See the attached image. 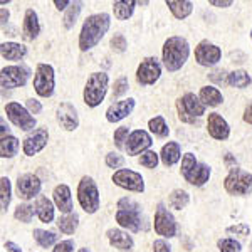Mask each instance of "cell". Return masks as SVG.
<instances>
[{"instance_id": "obj_1", "label": "cell", "mask_w": 252, "mask_h": 252, "mask_svg": "<svg viewBox=\"0 0 252 252\" xmlns=\"http://www.w3.org/2000/svg\"><path fill=\"white\" fill-rule=\"evenodd\" d=\"M111 27V17L106 12H97L91 14L84 20L79 32V49L83 52L91 51L101 42V39L106 35V32Z\"/></svg>"}, {"instance_id": "obj_2", "label": "cell", "mask_w": 252, "mask_h": 252, "mask_svg": "<svg viewBox=\"0 0 252 252\" xmlns=\"http://www.w3.org/2000/svg\"><path fill=\"white\" fill-rule=\"evenodd\" d=\"M190 56V44L185 37L172 35L163 42L161 47V61L166 71L177 72L185 66Z\"/></svg>"}, {"instance_id": "obj_3", "label": "cell", "mask_w": 252, "mask_h": 252, "mask_svg": "<svg viewBox=\"0 0 252 252\" xmlns=\"http://www.w3.org/2000/svg\"><path fill=\"white\" fill-rule=\"evenodd\" d=\"M109 88V76L103 71H97L89 74V78L84 84L83 99L88 108H97L106 97Z\"/></svg>"}, {"instance_id": "obj_4", "label": "cell", "mask_w": 252, "mask_h": 252, "mask_svg": "<svg viewBox=\"0 0 252 252\" xmlns=\"http://www.w3.org/2000/svg\"><path fill=\"white\" fill-rule=\"evenodd\" d=\"M205 104L200 101V97L195 96L193 93H187L177 99V113L178 120L182 123L193 125L198 121V118L205 115Z\"/></svg>"}, {"instance_id": "obj_5", "label": "cell", "mask_w": 252, "mask_h": 252, "mask_svg": "<svg viewBox=\"0 0 252 252\" xmlns=\"http://www.w3.org/2000/svg\"><path fill=\"white\" fill-rule=\"evenodd\" d=\"M78 200L86 214H96L101 205V195L93 177L84 175L78 185Z\"/></svg>"}, {"instance_id": "obj_6", "label": "cell", "mask_w": 252, "mask_h": 252, "mask_svg": "<svg viewBox=\"0 0 252 252\" xmlns=\"http://www.w3.org/2000/svg\"><path fill=\"white\" fill-rule=\"evenodd\" d=\"M223 189L235 197H246L252 193V173L242 168H234L223 178Z\"/></svg>"}, {"instance_id": "obj_7", "label": "cell", "mask_w": 252, "mask_h": 252, "mask_svg": "<svg viewBox=\"0 0 252 252\" xmlns=\"http://www.w3.org/2000/svg\"><path fill=\"white\" fill-rule=\"evenodd\" d=\"M34 89L40 97H51L56 89V72L51 64L39 63L34 72Z\"/></svg>"}, {"instance_id": "obj_8", "label": "cell", "mask_w": 252, "mask_h": 252, "mask_svg": "<svg viewBox=\"0 0 252 252\" xmlns=\"http://www.w3.org/2000/svg\"><path fill=\"white\" fill-rule=\"evenodd\" d=\"M3 111H5L7 118L17 126L19 129H22V131H34L35 129V125H37V121H35V118L31 115L29 109L26 106H22V104L15 103V101H10V103H7L5 106H3Z\"/></svg>"}, {"instance_id": "obj_9", "label": "cell", "mask_w": 252, "mask_h": 252, "mask_svg": "<svg viewBox=\"0 0 252 252\" xmlns=\"http://www.w3.org/2000/svg\"><path fill=\"white\" fill-rule=\"evenodd\" d=\"M113 184L123 190L128 192H135V193H143L145 192V180L141 177V173L135 172V170L129 168H121L118 172L113 173L111 177Z\"/></svg>"}, {"instance_id": "obj_10", "label": "cell", "mask_w": 252, "mask_h": 252, "mask_svg": "<svg viewBox=\"0 0 252 252\" xmlns=\"http://www.w3.org/2000/svg\"><path fill=\"white\" fill-rule=\"evenodd\" d=\"M31 71L26 66H5L0 71V86L2 89H15L27 84Z\"/></svg>"}, {"instance_id": "obj_11", "label": "cell", "mask_w": 252, "mask_h": 252, "mask_svg": "<svg viewBox=\"0 0 252 252\" xmlns=\"http://www.w3.org/2000/svg\"><path fill=\"white\" fill-rule=\"evenodd\" d=\"M153 227H155V232L158 235H161L163 239H172L177 235V220L172 215L168 209L160 204L157 207V212H155V219H153Z\"/></svg>"}, {"instance_id": "obj_12", "label": "cell", "mask_w": 252, "mask_h": 252, "mask_svg": "<svg viewBox=\"0 0 252 252\" xmlns=\"http://www.w3.org/2000/svg\"><path fill=\"white\" fill-rule=\"evenodd\" d=\"M222 59V49L210 40H200L195 46V61L204 67H214Z\"/></svg>"}, {"instance_id": "obj_13", "label": "cell", "mask_w": 252, "mask_h": 252, "mask_svg": "<svg viewBox=\"0 0 252 252\" xmlns=\"http://www.w3.org/2000/svg\"><path fill=\"white\" fill-rule=\"evenodd\" d=\"M161 76V66L157 58H145L136 69V81L141 86H152Z\"/></svg>"}, {"instance_id": "obj_14", "label": "cell", "mask_w": 252, "mask_h": 252, "mask_svg": "<svg viewBox=\"0 0 252 252\" xmlns=\"http://www.w3.org/2000/svg\"><path fill=\"white\" fill-rule=\"evenodd\" d=\"M40 189H42V182L37 175L34 173H24L19 175L15 190H17V197L22 200H32L34 197H39Z\"/></svg>"}, {"instance_id": "obj_15", "label": "cell", "mask_w": 252, "mask_h": 252, "mask_svg": "<svg viewBox=\"0 0 252 252\" xmlns=\"http://www.w3.org/2000/svg\"><path fill=\"white\" fill-rule=\"evenodd\" d=\"M49 141V131L47 128H35L34 131H31L29 135L24 138L22 141V150L26 157H34L39 152H42L47 146Z\"/></svg>"}, {"instance_id": "obj_16", "label": "cell", "mask_w": 252, "mask_h": 252, "mask_svg": "<svg viewBox=\"0 0 252 252\" xmlns=\"http://www.w3.org/2000/svg\"><path fill=\"white\" fill-rule=\"evenodd\" d=\"M152 145H153V140L148 131H145V129H135V131H131V135H129L125 150L129 157H136V155H143L145 152H148V148Z\"/></svg>"}, {"instance_id": "obj_17", "label": "cell", "mask_w": 252, "mask_h": 252, "mask_svg": "<svg viewBox=\"0 0 252 252\" xmlns=\"http://www.w3.org/2000/svg\"><path fill=\"white\" fill-rule=\"evenodd\" d=\"M56 120L61 125V128H64L66 131H74L79 126V116L76 108L72 106L67 101H63V103L58 104V109H56Z\"/></svg>"}, {"instance_id": "obj_18", "label": "cell", "mask_w": 252, "mask_h": 252, "mask_svg": "<svg viewBox=\"0 0 252 252\" xmlns=\"http://www.w3.org/2000/svg\"><path fill=\"white\" fill-rule=\"evenodd\" d=\"M135 106H136L135 97L115 101V103L106 109V120L109 123H120L121 120H125V118H128L131 115Z\"/></svg>"}, {"instance_id": "obj_19", "label": "cell", "mask_w": 252, "mask_h": 252, "mask_svg": "<svg viewBox=\"0 0 252 252\" xmlns=\"http://www.w3.org/2000/svg\"><path fill=\"white\" fill-rule=\"evenodd\" d=\"M115 219L121 229H126L129 232H140L143 229L141 210H116Z\"/></svg>"}, {"instance_id": "obj_20", "label": "cell", "mask_w": 252, "mask_h": 252, "mask_svg": "<svg viewBox=\"0 0 252 252\" xmlns=\"http://www.w3.org/2000/svg\"><path fill=\"white\" fill-rule=\"evenodd\" d=\"M207 131L214 140L223 141L227 140L230 135V126L225 121V118H222V115L219 113H210L207 118Z\"/></svg>"}, {"instance_id": "obj_21", "label": "cell", "mask_w": 252, "mask_h": 252, "mask_svg": "<svg viewBox=\"0 0 252 252\" xmlns=\"http://www.w3.org/2000/svg\"><path fill=\"white\" fill-rule=\"evenodd\" d=\"M108 242L111 244V247H115L120 252H131L135 247V241L128 232H125L123 229H108L106 230Z\"/></svg>"}, {"instance_id": "obj_22", "label": "cell", "mask_w": 252, "mask_h": 252, "mask_svg": "<svg viewBox=\"0 0 252 252\" xmlns=\"http://www.w3.org/2000/svg\"><path fill=\"white\" fill-rule=\"evenodd\" d=\"M52 200H54L56 209L61 214H72V209H74V205H72V193L66 184H61L56 187L54 192H52Z\"/></svg>"}, {"instance_id": "obj_23", "label": "cell", "mask_w": 252, "mask_h": 252, "mask_svg": "<svg viewBox=\"0 0 252 252\" xmlns=\"http://www.w3.org/2000/svg\"><path fill=\"white\" fill-rule=\"evenodd\" d=\"M40 34V24L37 12L34 9H27L24 14V22H22V37L26 40H34L37 39Z\"/></svg>"}, {"instance_id": "obj_24", "label": "cell", "mask_w": 252, "mask_h": 252, "mask_svg": "<svg viewBox=\"0 0 252 252\" xmlns=\"http://www.w3.org/2000/svg\"><path fill=\"white\" fill-rule=\"evenodd\" d=\"M34 209H35V215H37L39 220L42 222V223H49V222L54 220L56 205H54V202H51L47 197H44V195H39V197L35 198Z\"/></svg>"}, {"instance_id": "obj_25", "label": "cell", "mask_w": 252, "mask_h": 252, "mask_svg": "<svg viewBox=\"0 0 252 252\" xmlns=\"http://www.w3.org/2000/svg\"><path fill=\"white\" fill-rule=\"evenodd\" d=\"M182 158V148L177 141H168L161 146L160 150V160L165 166H173L175 163H178Z\"/></svg>"}, {"instance_id": "obj_26", "label": "cell", "mask_w": 252, "mask_h": 252, "mask_svg": "<svg viewBox=\"0 0 252 252\" xmlns=\"http://www.w3.org/2000/svg\"><path fill=\"white\" fill-rule=\"evenodd\" d=\"M27 54V47L19 42H2L0 44V56L5 61H20Z\"/></svg>"}, {"instance_id": "obj_27", "label": "cell", "mask_w": 252, "mask_h": 252, "mask_svg": "<svg viewBox=\"0 0 252 252\" xmlns=\"http://www.w3.org/2000/svg\"><path fill=\"white\" fill-rule=\"evenodd\" d=\"M166 7L173 14L175 19L184 20L193 12V2L190 0H166Z\"/></svg>"}, {"instance_id": "obj_28", "label": "cell", "mask_w": 252, "mask_h": 252, "mask_svg": "<svg viewBox=\"0 0 252 252\" xmlns=\"http://www.w3.org/2000/svg\"><path fill=\"white\" fill-rule=\"evenodd\" d=\"M198 97H200V101L205 104V106L215 108V106H219V104L223 103L222 93L219 91V88H215V86H204V88H200Z\"/></svg>"}, {"instance_id": "obj_29", "label": "cell", "mask_w": 252, "mask_h": 252, "mask_svg": "<svg viewBox=\"0 0 252 252\" xmlns=\"http://www.w3.org/2000/svg\"><path fill=\"white\" fill-rule=\"evenodd\" d=\"M138 2L135 0H116L113 2V12H115V17L118 20H128L135 12V7Z\"/></svg>"}, {"instance_id": "obj_30", "label": "cell", "mask_w": 252, "mask_h": 252, "mask_svg": "<svg viewBox=\"0 0 252 252\" xmlns=\"http://www.w3.org/2000/svg\"><path fill=\"white\" fill-rule=\"evenodd\" d=\"M251 83H252L251 74L247 71H244V69H235V71L227 74V84L232 88L246 89L247 86H251Z\"/></svg>"}, {"instance_id": "obj_31", "label": "cell", "mask_w": 252, "mask_h": 252, "mask_svg": "<svg viewBox=\"0 0 252 252\" xmlns=\"http://www.w3.org/2000/svg\"><path fill=\"white\" fill-rule=\"evenodd\" d=\"M19 148H20V141L14 135L3 136L0 140V157L2 158H14L19 153Z\"/></svg>"}, {"instance_id": "obj_32", "label": "cell", "mask_w": 252, "mask_h": 252, "mask_svg": "<svg viewBox=\"0 0 252 252\" xmlns=\"http://www.w3.org/2000/svg\"><path fill=\"white\" fill-rule=\"evenodd\" d=\"M78 225H79V217H78V214H74V212L67 214V215H61L58 219V229L66 235L74 234Z\"/></svg>"}, {"instance_id": "obj_33", "label": "cell", "mask_w": 252, "mask_h": 252, "mask_svg": "<svg viewBox=\"0 0 252 252\" xmlns=\"http://www.w3.org/2000/svg\"><path fill=\"white\" fill-rule=\"evenodd\" d=\"M190 202V193L184 189H175L168 195V205L175 210H184Z\"/></svg>"}, {"instance_id": "obj_34", "label": "cell", "mask_w": 252, "mask_h": 252, "mask_svg": "<svg viewBox=\"0 0 252 252\" xmlns=\"http://www.w3.org/2000/svg\"><path fill=\"white\" fill-rule=\"evenodd\" d=\"M81 10H83V2H72L71 5H69V9L64 12V17H63L64 29L71 31L72 27L76 26Z\"/></svg>"}, {"instance_id": "obj_35", "label": "cell", "mask_w": 252, "mask_h": 252, "mask_svg": "<svg viewBox=\"0 0 252 252\" xmlns=\"http://www.w3.org/2000/svg\"><path fill=\"white\" fill-rule=\"evenodd\" d=\"M210 173H212V168H210L207 163H198V166L195 168V172L190 177L189 184H192L193 187H204L210 178Z\"/></svg>"}, {"instance_id": "obj_36", "label": "cell", "mask_w": 252, "mask_h": 252, "mask_svg": "<svg viewBox=\"0 0 252 252\" xmlns=\"http://www.w3.org/2000/svg\"><path fill=\"white\" fill-rule=\"evenodd\" d=\"M32 237H34V241L37 242L40 247H44V249H49L51 246H56V244H58V235L54 232H51V230L34 229Z\"/></svg>"}, {"instance_id": "obj_37", "label": "cell", "mask_w": 252, "mask_h": 252, "mask_svg": "<svg viewBox=\"0 0 252 252\" xmlns=\"http://www.w3.org/2000/svg\"><path fill=\"white\" fill-rule=\"evenodd\" d=\"M148 128H150V131L158 138H166L170 135V128H168V125H166L163 116L152 118V120L148 121Z\"/></svg>"}, {"instance_id": "obj_38", "label": "cell", "mask_w": 252, "mask_h": 252, "mask_svg": "<svg viewBox=\"0 0 252 252\" xmlns=\"http://www.w3.org/2000/svg\"><path fill=\"white\" fill-rule=\"evenodd\" d=\"M197 166H198V161H197V158H195L193 153H185V155L182 157V166H180L182 177H184L185 180L189 182Z\"/></svg>"}, {"instance_id": "obj_39", "label": "cell", "mask_w": 252, "mask_h": 252, "mask_svg": "<svg viewBox=\"0 0 252 252\" xmlns=\"http://www.w3.org/2000/svg\"><path fill=\"white\" fill-rule=\"evenodd\" d=\"M10 198H12L10 180L7 177H2V178H0V205H2V212L3 214H5L7 209H9Z\"/></svg>"}, {"instance_id": "obj_40", "label": "cell", "mask_w": 252, "mask_h": 252, "mask_svg": "<svg viewBox=\"0 0 252 252\" xmlns=\"http://www.w3.org/2000/svg\"><path fill=\"white\" fill-rule=\"evenodd\" d=\"M34 214H35L34 205H31V204H19L17 207H15L14 217L17 219V220L24 222V223H29L32 220V217H34Z\"/></svg>"}, {"instance_id": "obj_41", "label": "cell", "mask_w": 252, "mask_h": 252, "mask_svg": "<svg viewBox=\"0 0 252 252\" xmlns=\"http://www.w3.org/2000/svg\"><path fill=\"white\" fill-rule=\"evenodd\" d=\"M217 249H219V252H241L242 244L239 241H235V239H232V237L219 239Z\"/></svg>"}, {"instance_id": "obj_42", "label": "cell", "mask_w": 252, "mask_h": 252, "mask_svg": "<svg viewBox=\"0 0 252 252\" xmlns=\"http://www.w3.org/2000/svg\"><path fill=\"white\" fill-rule=\"evenodd\" d=\"M129 128L128 126H120V128L115 131V135H113V141H115V146L118 150H123L126 148V143H128V138H129Z\"/></svg>"}, {"instance_id": "obj_43", "label": "cell", "mask_w": 252, "mask_h": 252, "mask_svg": "<svg viewBox=\"0 0 252 252\" xmlns=\"http://www.w3.org/2000/svg\"><path fill=\"white\" fill-rule=\"evenodd\" d=\"M158 161H160V153L152 152V150L145 152L143 155L140 157V165H141V166H145V168H148V170L157 168V166H158Z\"/></svg>"}, {"instance_id": "obj_44", "label": "cell", "mask_w": 252, "mask_h": 252, "mask_svg": "<svg viewBox=\"0 0 252 252\" xmlns=\"http://www.w3.org/2000/svg\"><path fill=\"white\" fill-rule=\"evenodd\" d=\"M104 163H106V166H109V168H113L118 172V170H121V166L125 165V158L118 152H109L106 158H104Z\"/></svg>"}, {"instance_id": "obj_45", "label": "cell", "mask_w": 252, "mask_h": 252, "mask_svg": "<svg viewBox=\"0 0 252 252\" xmlns=\"http://www.w3.org/2000/svg\"><path fill=\"white\" fill-rule=\"evenodd\" d=\"M129 89V83H128V79L125 78V76H121V78H118L115 81V86H113V99L115 97H120V96H123L126 91Z\"/></svg>"}, {"instance_id": "obj_46", "label": "cell", "mask_w": 252, "mask_h": 252, "mask_svg": "<svg viewBox=\"0 0 252 252\" xmlns=\"http://www.w3.org/2000/svg\"><path fill=\"white\" fill-rule=\"evenodd\" d=\"M109 46L115 52H125L126 47H128V42H126V37L123 34H115L109 40Z\"/></svg>"}, {"instance_id": "obj_47", "label": "cell", "mask_w": 252, "mask_h": 252, "mask_svg": "<svg viewBox=\"0 0 252 252\" xmlns=\"http://www.w3.org/2000/svg\"><path fill=\"white\" fill-rule=\"evenodd\" d=\"M227 234H234V235H241V237H247L251 234V227L246 222H239L235 225L227 227Z\"/></svg>"}, {"instance_id": "obj_48", "label": "cell", "mask_w": 252, "mask_h": 252, "mask_svg": "<svg viewBox=\"0 0 252 252\" xmlns=\"http://www.w3.org/2000/svg\"><path fill=\"white\" fill-rule=\"evenodd\" d=\"M118 210H141V207L138 202H135L133 198H128V197H123L118 200Z\"/></svg>"}, {"instance_id": "obj_49", "label": "cell", "mask_w": 252, "mask_h": 252, "mask_svg": "<svg viewBox=\"0 0 252 252\" xmlns=\"http://www.w3.org/2000/svg\"><path fill=\"white\" fill-rule=\"evenodd\" d=\"M52 252H74V241L72 239H66V241H61L54 246Z\"/></svg>"}, {"instance_id": "obj_50", "label": "cell", "mask_w": 252, "mask_h": 252, "mask_svg": "<svg viewBox=\"0 0 252 252\" xmlns=\"http://www.w3.org/2000/svg\"><path fill=\"white\" fill-rule=\"evenodd\" d=\"M26 108L29 109L31 115H39V113L42 111V104H40V101L34 99V97H31V99H27Z\"/></svg>"}, {"instance_id": "obj_51", "label": "cell", "mask_w": 252, "mask_h": 252, "mask_svg": "<svg viewBox=\"0 0 252 252\" xmlns=\"http://www.w3.org/2000/svg\"><path fill=\"white\" fill-rule=\"evenodd\" d=\"M153 252H172V246L165 239H157L153 242Z\"/></svg>"}, {"instance_id": "obj_52", "label": "cell", "mask_w": 252, "mask_h": 252, "mask_svg": "<svg viewBox=\"0 0 252 252\" xmlns=\"http://www.w3.org/2000/svg\"><path fill=\"white\" fill-rule=\"evenodd\" d=\"M227 72L223 71V69H214L212 72L209 74V78L215 81V83H225L227 84Z\"/></svg>"}, {"instance_id": "obj_53", "label": "cell", "mask_w": 252, "mask_h": 252, "mask_svg": "<svg viewBox=\"0 0 252 252\" xmlns=\"http://www.w3.org/2000/svg\"><path fill=\"white\" fill-rule=\"evenodd\" d=\"M223 163H225L227 168H230V170L237 168V160H235V157L232 155V153H225V157H223Z\"/></svg>"}, {"instance_id": "obj_54", "label": "cell", "mask_w": 252, "mask_h": 252, "mask_svg": "<svg viewBox=\"0 0 252 252\" xmlns=\"http://www.w3.org/2000/svg\"><path fill=\"white\" fill-rule=\"evenodd\" d=\"M210 5L212 7H219V9H227V7L232 5V0H210Z\"/></svg>"}, {"instance_id": "obj_55", "label": "cell", "mask_w": 252, "mask_h": 252, "mask_svg": "<svg viewBox=\"0 0 252 252\" xmlns=\"http://www.w3.org/2000/svg\"><path fill=\"white\" fill-rule=\"evenodd\" d=\"M244 121H246L247 125H252V101L249 104L246 106V109H244Z\"/></svg>"}, {"instance_id": "obj_56", "label": "cell", "mask_w": 252, "mask_h": 252, "mask_svg": "<svg viewBox=\"0 0 252 252\" xmlns=\"http://www.w3.org/2000/svg\"><path fill=\"white\" fill-rule=\"evenodd\" d=\"M52 3H54L56 9H58V10H64V12H66L72 2H69V0H54Z\"/></svg>"}, {"instance_id": "obj_57", "label": "cell", "mask_w": 252, "mask_h": 252, "mask_svg": "<svg viewBox=\"0 0 252 252\" xmlns=\"http://www.w3.org/2000/svg\"><path fill=\"white\" fill-rule=\"evenodd\" d=\"M9 17H10V12L5 7H2L0 9V24H2V27H5V24L9 22Z\"/></svg>"}, {"instance_id": "obj_58", "label": "cell", "mask_w": 252, "mask_h": 252, "mask_svg": "<svg viewBox=\"0 0 252 252\" xmlns=\"http://www.w3.org/2000/svg\"><path fill=\"white\" fill-rule=\"evenodd\" d=\"M3 247H5L9 252H22V247H20L19 244L12 242V241H7L5 244H3Z\"/></svg>"}, {"instance_id": "obj_59", "label": "cell", "mask_w": 252, "mask_h": 252, "mask_svg": "<svg viewBox=\"0 0 252 252\" xmlns=\"http://www.w3.org/2000/svg\"><path fill=\"white\" fill-rule=\"evenodd\" d=\"M0 123H2V138L3 136H9L10 131H9V126H5V120H2Z\"/></svg>"}, {"instance_id": "obj_60", "label": "cell", "mask_w": 252, "mask_h": 252, "mask_svg": "<svg viewBox=\"0 0 252 252\" xmlns=\"http://www.w3.org/2000/svg\"><path fill=\"white\" fill-rule=\"evenodd\" d=\"M78 252H91V251H89L88 247H81V249H79Z\"/></svg>"}, {"instance_id": "obj_61", "label": "cell", "mask_w": 252, "mask_h": 252, "mask_svg": "<svg viewBox=\"0 0 252 252\" xmlns=\"http://www.w3.org/2000/svg\"><path fill=\"white\" fill-rule=\"evenodd\" d=\"M249 252H252V241H251V246H249Z\"/></svg>"}, {"instance_id": "obj_62", "label": "cell", "mask_w": 252, "mask_h": 252, "mask_svg": "<svg viewBox=\"0 0 252 252\" xmlns=\"http://www.w3.org/2000/svg\"><path fill=\"white\" fill-rule=\"evenodd\" d=\"M251 39H252V29H251Z\"/></svg>"}]
</instances>
